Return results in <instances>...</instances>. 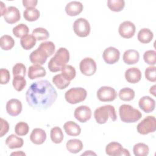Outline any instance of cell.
Here are the masks:
<instances>
[{
	"label": "cell",
	"instance_id": "1",
	"mask_svg": "<svg viewBox=\"0 0 156 156\" xmlns=\"http://www.w3.org/2000/svg\"><path fill=\"white\" fill-rule=\"evenodd\" d=\"M57 93L47 80H40L32 83L26 92L27 104L36 110L49 108L56 101Z\"/></svg>",
	"mask_w": 156,
	"mask_h": 156
},
{
	"label": "cell",
	"instance_id": "2",
	"mask_svg": "<svg viewBox=\"0 0 156 156\" xmlns=\"http://www.w3.org/2000/svg\"><path fill=\"white\" fill-rule=\"evenodd\" d=\"M69 60V52L65 48H60L50 59L48 67L50 71L55 73L62 71Z\"/></svg>",
	"mask_w": 156,
	"mask_h": 156
},
{
	"label": "cell",
	"instance_id": "3",
	"mask_svg": "<svg viewBox=\"0 0 156 156\" xmlns=\"http://www.w3.org/2000/svg\"><path fill=\"white\" fill-rule=\"evenodd\" d=\"M94 117L97 123L99 124H105L108 118L113 121L117 119L115 107L111 105H105L97 108L94 112Z\"/></svg>",
	"mask_w": 156,
	"mask_h": 156
},
{
	"label": "cell",
	"instance_id": "4",
	"mask_svg": "<svg viewBox=\"0 0 156 156\" xmlns=\"http://www.w3.org/2000/svg\"><path fill=\"white\" fill-rule=\"evenodd\" d=\"M119 115L121 120L126 123L135 122L142 117L141 113L129 104H122L119 107Z\"/></svg>",
	"mask_w": 156,
	"mask_h": 156
},
{
	"label": "cell",
	"instance_id": "5",
	"mask_svg": "<svg viewBox=\"0 0 156 156\" xmlns=\"http://www.w3.org/2000/svg\"><path fill=\"white\" fill-rule=\"evenodd\" d=\"M87 95V90L82 87L71 88L65 92V100L71 104H76L83 101Z\"/></svg>",
	"mask_w": 156,
	"mask_h": 156
},
{
	"label": "cell",
	"instance_id": "6",
	"mask_svg": "<svg viewBox=\"0 0 156 156\" xmlns=\"http://www.w3.org/2000/svg\"><path fill=\"white\" fill-rule=\"evenodd\" d=\"M137 131L141 135L154 132L156 130V119L154 116H147L136 126Z\"/></svg>",
	"mask_w": 156,
	"mask_h": 156
},
{
	"label": "cell",
	"instance_id": "7",
	"mask_svg": "<svg viewBox=\"0 0 156 156\" xmlns=\"http://www.w3.org/2000/svg\"><path fill=\"white\" fill-rule=\"evenodd\" d=\"M73 30L74 33L80 37H87L91 30L89 22L85 18H80L77 19L73 23Z\"/></svg>",
	"mask_w": 156,
	"mask_h": 156
},
{
	"label": "cell",
	"instance_id": "8",
	"mask_svg": "<svg viewBox=\"0 0 156 156\" xmlns=\"http://www.w3.org/2000/svg\"><path fill=\"white\" fill-rule=\"evenodd\" d=\"M96 95L98 99L101 102H111L116 99L117 93L113 88L103 86L99 88Z\"/></svg>",
	"mask_w": 156,
	"mask_h": 156
},
{
	"label": "cell",
	"instance_id": "9",
	"mask_svg": "<svg viewBox=\"0 0 156 156\" xmlns=\"http://www.w3.org/2000/svg\"><path fill=\"white\" fill-rule=\"evenodd\" d=\"M79 68L80 72L83 75L90 76L96 73L97 66L96 62L93 58L90 57H86L80 61Z\"/></svg>",
	"mask_w": 156,
	"mask_h": 156
},
{
	"label": "cell",
	"instance_id": "10",
	"mask_svg": "<svg viewBox=\"0 0 156 156\" xmlns=\"http://www.w3.org/2000/svg\"><path fill=\"white\" fill-rule=\"evenodd\" d=\"M102 57L106 63L112 65L119 60L120 57V52L116 48L110 46L104 51Z\"/></svg>",
	"mask_w": 156,
	"mask_h": 156
},
{
	"label": "cell",
	"instance_id": "11",
	"mask_svg": "<svg viewBox=\"0 0 156 156\" xmlns=\"http://www.w3.org/2000/svg\"><path fill=\"white\" fill-rule=\"evenodd\" d=\"M136 30L135 24L130 21H125L122 22L119 26L118 32L121 37L124 38H132Z\"/></svg>",
	"mask_w": 156,
	"mask_h": 156
},
{
	"label": "cell",
	"instance_id": "12",
	"mask_svg": "<svg viewBox=\"0 0 156 156\" xmlns=\"http://www.w3.org/2000/svg\"><path fill=\"white\" fill-rule=\"evenodd\" d=\"M49 56L46 53V52L40 47L32 51L30 55L29 59L32 63L34 65H42L45 63L47 60V58Z\"/></svg>",
	"mask_w": 156,
	"mask_h": 156
},
{
	"label": "cell",
	"instance_id": "13",
	"mask_svg": "<svg viewBox=\"0 0 156 156\" xmlns=\"http://www.w3.org/2000/svg\"><path fill=\"white\" fill-rule=\"evenodd\" d=\"M91 110L86 105H80L77 107L74 112V118L80 122H85L91 117Z\"/></svg>",
	"mask_w": 156,
	"mask_h": 156
},
{
	"label": "cell",
	"instance_id": "14",
	"mask_svg": "<svg viewBox=\"0 0 156 156\" xmlns=\"http://www.w3.org/2000/svg\"><path fill=\"white\" fill-rule=\"evenodd\" d=\"M7 113L12 116H16L22 111V104L17 99H11L9 100L5 105Z\"/></svg>",
	"mask_w": 156,
	"mask_h": 156
},
{
	"label": "cell",
	"instance_id": "15",
	"mask_svg": "<svg viewBox=\"0 0 156 156\" xmlns=\"http://www.w3.org/2000/svg\"><path fill=\"white\" fill-rule=\"evenodd\" d=\"M4 20L9 24H12L18 22L21 18L20 10L14 6H9L4 15Z\"/></svg>",
	"mask_w": 156,
	"mask_h": 156
},
{
	"label": "cell",
	"instance_id": "16",
	"mask_svg": "<svg viewBox=\"0 0 156 156\" xmlns=\"http://www.w3.org/2000/svg\"><path fill=\"white\" fill-rule=\"evenodd\" d=\"M138 105L145 113H151L155 109V101L150 96H144L140 99Z\"/></svg>",
	"mask_w": 156,
	"mask_h": 156
},
{
	"label": "cell",
	"instance_id": "17",
	"mask_svg": "<svg viewBox=\"0 0 156 156\" xmlns=\"http://www.w3.org/2000/svg\"><path fill=\"white\" fill-rule=\"evenodd\" d=\"M141 71L136 67L130 68L125 72L126 80L130 83H138L141 80Z\"/></svg>",
	"mask_w": 156,
	"mask_h": 156
},
{
	"label": "cell",
	"instance_id": "18",
	"mask_svg": "<svg viewBox=\"0 0 156 156\" xmlns=\"http://www.w3.org/2000/svg\"><path fill=\"white\" fill-rule=\"evenodd\" d=\"M83 4L79 1H71L65 7L66 14L71 16H74L80 14L83 10Z\"/></svg>",
	"mask_w": 156,
	"mask_h": 156
},
{
	"label": "cell",
	"instance_id": "19",
	"mask_svg": "<svg viewBox=\"0 0 156 156\" xmlns=\"http://www.w3.org/2000/svg\"><path fill=\"white\" fill-rule=\"evenodd\" d=\"M46 139V133L44 130L40 128H35L32 130L30 140L31 142L35 144H41Z\"/></svg>",
	"mask_w": 156,
	"mask_h": 156
},
{
	"label": "cell",
	"instance_id": "20",
	"mask_svg": "<svg viewBox=\"0 0 156 156\" xmlns=\"http://www.w3.org/2000/svg\"><path fill=\"white\" fill-rule=\"evenodd\" d=\"M46 74V69L41 65H33L29 66L28 69V77L33 80L39 77H44Z\"/></svg>",
	"mask_w": 156,
	"mask_h": 156
},
{
	"label": "cell",
	"instance_id": "21",
	"mask_svg": "<svg viewBox=\"0 0 156 156\" xmlns=\"http://www.w3.org/2000/svg\"><path fill=\"white\" fill-rule=\"evenodd\" d=\"M140 59L139 52L135 49H128L126 51L122 56V60L127 65H133L136 63Z\"/></svg>",
	"mask_w": 156,
	"mask_h": 156
},
{
	"label": "cell",
	"instance_id": "22",
	"mask_svg": "<svg viewBox=\"0 0 156 156\" xmlns=\"http://www.w3.org/2000/svg\"><path fill=\"white\" fill-rule=\"evenodd\" d=\"M124 148L122 145L118 142L109 143L105 147V153L111 156L122 155Z\"/></svg>",
	"mask_w": 156,
	"mask_h": 156
},
{
	"label": "cell",
	"instance_id": "23",
	"mask_svg": "<svg viewBox=\"0 0 156 156\" xmlns=\"http://www.w3.org/2000/svg\"><path fill=\"white\" fill-rule=\"evenodd\" d=\"M63 128L66 133L69 136H76L79 135L81 133L80 127L72 121L66 122L63 125Z\"/></svg>",
	"mask_w": 156,
	"mask_h": 156
},
{
	"label": "cell",
	"instance_id": "24",
	"mask_svg": "<svg viewBox=\"0 0 156 156\" xmlns=\"http://www.w3.org/2000/svg\"><path fill=\"white\" fill-rule=\"evenodd\" d=\"M5 144L11 149L20 148L23 146L24 140L15 134H11L6 138Z\"/></svg>",
	"mask_w": 156,
	"mask_h": 156
},
{
	"label": "cell",
	"instance_id": "25",
	"mask_svg": "<svg viewBox=\"0 0 156 156\" xmlns=\"http://www.w3.org/2000/svg\"><path fill=\"white\" fill-rule=\"evenodd\" d=\"M66 147L69 152L76 154L83 149V143L79 139H71L66 142Z\"/></svg>",
	"mask_w": 156,
	"mask_h": 156
},
{
	"label": "cell",
	"instance_id": "26",
	"mask_svg": "<svg viewBox=\"0 0 156 156\" xmlns=\"http://www.w3.org/2000/svg\"><path fill=\"white\" fill-rule=\"evenodd\" d=\"M153 32L147 28H143L140 29L137 35L138 41L143 44L150 43L153 39Z\"/></svg>",
	"mask_w": 156,
	"mask_h": 156
},
{
	"label": "cell",
	"instance_id": "27",
	"mask_svg": "<svg viewBox=\"0 0 156 156\" xmlns=\"http://www.w3.org/2000/svg\"><path fill=\"white\" fill-rule=\"evenodd\" d=\"M37 40L32 35H26L21 38L20 43L22 48L26 50L32 49L36 44Z\"/></svg>",
	"mask_w": 156,
	"mask_h": 156
},
{
	"label": "cell",
	"instance_id": "28",
	"mask_svg": "<svg viewBox=\"0 0 156 156\" xmlns=\"http://www.w3.org/2000/svg\"><path fill=\"white\" fill-rule=\"evenodd\" d=\"M40 11L36 8H27L23 12L24 19L27 21H35L40 17Z\"/></svg>",
	"mask_w": 156,
	"mask_h": 156
},
{
	"label": "cell",
	"instance_id": "29",
	"mask_svg": "<svg viewBox=\"0 0 156 156\" xmlns=\"http://www.w3.org/2000/svg\"><path fill=\"white\" fill-rule=\"evenodd\" d=\"M50 136L52 141L55 144L62 143L64 138V135L61 128L58 126L54 127L51 129L50 132Z\"/></svg>",
	"mask_w": 156,
	"mask_h": 156
},
{
	"label": "cell",
	"instance_id": "30",
	"mask_svg": "<svg viewBox=\"0 0 156 156\" xmlns=\"http://www.w3.org/2000/svg\"><path fill=\"white\" fill-rule=\"evenodd\" d=\"M52 82L55 87L60 90H63L68 87L70 84V81L67 80L62 74H56L52 77Z\"/></svg>",
	"mask_w": 156,
	"mask_h": 156
},
{
	"label": "cell",
	"instance_id": "31",
	"mask_svg": "<svg viewBox=\"0 0 156 156\" xmlns=\"http://www.w3.org/2000/svg\"><path fill=\"white\" fill-rule=\"evenodd\" d=\"M15 45V40L8 35H4L0 38V46L2 49L8 51L13 48Z\"/></svg>",
	"mask_w": 156,
	"mask_h": 156
},
{
	"label": "cell",
	"instance_id": "32",
	"mask_svg": "<svg viewBox=\"0 0 156 156\" xmlns=\"http://www.w3.org/2000/svg\"><path fill=\"white\" fill-rule=\"evenodd\" d=\"M134 97L135 91L130 88L125 87L121 89L119 91V98L122 101H130L133 99Z\"/></svg>",
	"mask_w": 156,
	"mask_h": 156
},
{
	"label": "cell",
	"instance_id": "33",
	"mask_svg": "<svg viewBox=\"0 0 156 156\" xmlns=\"http://www.w3.org/2000/svg\"><path fill=\"white\" fill-rule=\"evenodd\" d=\"M133 152L136 156H146L149 152V147L143 143H138L134 145Z\"/></svg>",
	"mask_w": 156,
	"mask_h": 156
},
{
	"label": "cell",
	"instance_id": "34",
	"mask_svg": "<svg viewBox=\"0 0 156 156\" xmlns=\"http://www.w3.org/2000/svg\"><path fill=\"white\" fill-rule=\"evenodd\" d=\"M32 35L37 40H45L49 37V32L43 27H37L33 30Z\"/></svg>",
	"mask_w": 156,
	"mask_h": 156
},
{
	"label": "cell",
	"instance_id": "35",
	"mask_svg": "<svg viewBox=\"0 0 156 156\" xmlns=\"http://www.w3.org/2000/svg\"><path fill=\"white\" fill-rule=\"evenodd\" d=\"M108 7L112 11L118 12L122 10L125 6V1L124 0H108Z\"/></svg>",
	"mask_w": 156,
	"mask_h": 156
},
{
	"label": "cell",
	"instance_id": "36",
	"mask_svg": "<svg viewBox=\"0 0 156 156\" xmlns=\"http://www.w3.org/2000/svg\"><path fill=\"white\" fill-rule=\"evenodd\" d=\"M29 31V27L23 23L15 26L12 29L13 35L17 38H22L23 36L27 35Z\"/></svg>",
	"mask_w": 156,
	"mask_h": 156
},
{
	"label": "cell",
	"instance_id": "37",
	"mask_svg": "<svg viewBox=\"0 0 156 156\" xmlns=\"http://www.w3.org/2000/svg\"><path fill=\"white\" fill-rule=\"evenodd\" d=\"M12 85L15 90L17 91H21L26 85V80L23 76H13Z\"/></svg>",
	"mask_w": 156,
	"mask_h": 156
},
{
	"label": "cell",
	"instance_id": "38",
	"mask_svg": "<svg viewBox=\"0 0 156 156\" xmlns=\"http://www.w3.org/2000/svg\"><path fill=\"white\" fill-rule=\"evenodd\" d=\"M61 74L68 81L73 80L76 75L75 68L71 65H66L62 70Z\"/></svg>",
	"mask_w": 156,
	"mask_h": 156
},
{
	"label": "cell",
	"instance_id": "39",
	"mask_svg": "<svg viewBox=\"0 0 156 156\" xmlns=\"http://www.w3.org/2000/svg\"><path fill=\"white\" fill-rule=\"evenodd\" d=\"M29 130V125L25 122H19L15 127V132L19 136H24L27 135Z\"/></svg>",
	"mask_w": 156,
	"mask_h": 156
},
{
	"label": "cell",
	"instance_id": "40",
	"mask_svg": "<svg viewBox=\"0 0 156 156\" xmlns=\"http://www.w3.org/2000/svg\"><path fill=\"white\" fill-rule=\"evenodd\" d=\"M144 61L151 66H154L156 63V52L154 50H148L143 54Z\"/></svg>",
	"mask_w": 156,
	"mask_h": 156
},
{
	"label": "cell",
	"instance_id": "41",
	"mask_svg": "<svg viewBox=\"0 0 156 156\" xmlns=\"http://www.w3.org/2000/svg\"><path fill=\"white\" fill-rule=\"evenodd\" d=\"M38 47L43 49L49 57L52 55L54 54L55 49V44H54L53 42L51 41L42 42L41 43H40Z\"/></svg>",
	"mask_w": 156,
	"mask_h": 156
},
{
	"label": "cell",
	"instance_id": "42",
	"mask_svg": "<svg viewBox=\"0 0 156 156\" xmlns=\"http://www.w3.org/2000/svg\"><path fill=\"white\" fill-rule=\"evenodd\" d=\"M12 73L13 76H21L25 77L26 73V68L24 64L21 63H16L12 68Z\"/></svg>",
	"mask_w": 156,
	"mask_h": 156
},
{
	"label": "cell",
	"instance_id": "43",
	"mask_svg": "<svg viewBox=\"0 0 156 156\" xmlns=\"http://www.w3.org/2000/svg\"><path fill=\"white\" fill-rule=\"evenodd\" d=\"M156 67L155 66H151L147 67L144 72L146 79L152 82H156Z\"/></svg>",
	"mask_w": 156,
	"mask_h": 156
},
{
	"label": "cell",
	"instance_id": "44",
	"mask_svg": "<svg viewBox=\"0 0 156 156\" xmlns=\"http://www.w3.org/2000/svg\"><path fill=\"white\" fill-rule=\"evenodd\" d=\"M0 75H1V81L0 83L2 85L7 84L10 79V73L8 69L5 68H1L0 69Z\"/></svg>",
	"mask_w": 156,
	"mask_h": 156
},
{
	"label": "cell",
	"instance_id": "45",
	"mask_svg": "<svg viewBox=\"0 0 156 156\" xmlns=\"http://www.w3.org/2000/svg\"><path fill=\"white\" fill-rule=\"evenodd\" d=\"M1 129L0 136L2 137L8 132L9 130V124L8 122L6 120L4 119L3 118H1Z\"/></svg>",
	"mask_w": 156,
	"mask_h": 156
},
{
	"label": "cell",
	"instance_id": "46",
	"mask_svg": "<svg viewBox=\"0 0 156 156\" xmlns=\"http://www.w3.org/2000/svg\"><path fill=\"white\" fill-rule=\"evenodd\" d=\"M23 6L26 9L27 8H35L37 5L38 1L37 0H23L22 1Z\"/></svg>",
	"mask_w": 156,
	"mask_h": 156
},
{
	"label": "cell",
	"instance_id": "47",
	"mask_svg": "<svg viewBox=\"0 0 156 156\" xmlns=\"http://www.w3.org/2000/svg\"><path fill=\"white\" fill-rule=\"evenodd\" d=\"M0 3H1V16H4L7 10V9L5 7V5L2 1H1Z\"/></svg>",
	"mask_w": 156,
	"mask_h": 156
},
{
	"label": "cell",
	"instance_id": "48",
	"mask_svg": "<svg viewBox=\"0 0 156 156\" xmlns=\"http://www.w3.org/2000/svg\"><path fill=\"white\" fill-rule=\"evenodd\" d=\"M155 85H153L152 87H151L149 89V92L151 94H152V95H154V96H155Z\"/></svg>",
	"mask_w": 156,
	"mask_h": 156
},
{
	"label": "cell",
	"instance_id": "49",
	"mask_svg": "<svg viewBox=\"0 0 156 156\" xmlns=\"http://www.w3.org/2000/svg\"><path fill=\"white\" fill-rule=\"evenodd\" d=\"M11 155H26V154L25 153H24L23 152H22L21 151H16V152H13V153H12L11 154Z\"/></svg>",
	"mask_w": 156,
	"mask_h": 156
},
{
	"label": "cell",
	"instance_id": "50",
	"mask_svg": "<svg viewBox=\"0 0 156 156\" xmlns=\"http://www.w3.org/2000/svg\"><path fill=\"white\" fill-rule=\"evenodd\" d=\"M96 155V154L94 152H92L91 151H87L85 153L82 154V155Z\"/></svg>",
	"mask_w": 156,
	"mask_h": 156
}]
</instances>
